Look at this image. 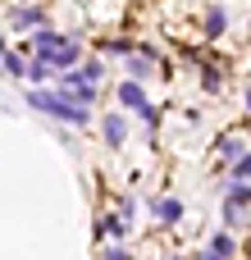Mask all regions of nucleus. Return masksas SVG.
I'll list each match as a JSON object with an SVG mask.
<instances>
[{"instance_id": "14", "label": "nucleus", "mask_w": 251, "mask_h": 260, "mask_svg": "<svg viewBox=\"0 0 251 260\" xmlns=\"http://www.w3.org/2000/svg\"><path fill=\"white\" fill-rule=\"evenodd\" d=\"M210 251L224 256V260H233V256H238V242H233L229 233H215V238H210Z\"/></svg>"}, {"instance_id": "2", "label": "nucleus", "mask_w": 251, "mask_h": 260, "mask_svg": "<svg viewBox=\"0 0 251 260\" xmlns=\"http://www.w3.org/2000/svg\"><path fill=\"white\" fill-rule=\"evenodd\" d=\"M27 105H32V110H41V114H50L55 123H73V128H82V123L91 119V110L73 105V101H69V96H59V91H46V87H32V91H27Z\"/></svg>"}, {"instance_id": "6", "label": "nucleus", "mask_w": 251, "mask_h": 260, "mask_svg": "<svg viewBox=\"0 0 251 260\" xmlns=\"http://www.w3.org/2000/svg\"><path fill=\"white\" fill-rule=\"evenodd\" d=\"M151 215H155L165 229H174V224H183V201H178V197H155V201H151Z\"/></svg>"}, {"instance_id": "19", "label": "nucleus", "mask_w": 251, "mask_h": 260, "mask_svg": "<svg viewBox=\"0 0 251 260\" xmlns=\"http://www.w3.org/2000/svg\"><path fill=\"white\" fill-rule=\"evenodd\" d=\"M197 260H224V256H215V251H210V247H206V251H201V256Z\"/></svg>"}, {"instance_id": "9", "label": "nucleus", "mask_w": 251, "mask_h": 260, "mask_svg": "<svg viewBox=\"0 0 251 260\" xmlns=\"http://www.w3.org/2000/svg\"><path fill=\"white\" fill-rule=\"evenodd\" d=\"M215 151H219V160H224L229 169H233V165H238V160L247 155V146H242V137H233V133H229V137H219V142H215Z\"/></svg>"}, {"instance_id": "15", "label": "nucleus", "mask_w": 251, "mask_h": 260, "mask_svg": "<svg viewBox=\"0 0 251 260\" xmlns=\"http://www.w3.org/2000/svg\"><path fill=\"white\" fill-rule=\"evenodd\" d=\"M50 73H55V69H50L46 59H32V73H27V82H37V87H41V82H55Z\"/></svg>"}, {"instance_id": "17", "label": "nucleus", "mask_w": 251, "mask_h": 260, "mask_svg": "<svg viewBox=\"0 0 251 260\" xmlns=\"http://www.w3.org/2000/svg\"><path fill=\"white\" fill-rule=\"evenodd\" d=\"M119 215L133 224V219H137V201H133V197H119Z\"/></svg>"}, {"instance_id": "10", "label": "nucleus", "mask_w": 251, "mask_h": 260, "mask_svg": "<svg viewBox=\"0 0 251 260\" xmlns=\"http://www.w3.org/2000/svg\"><path fill=\"white\" fill-rule=\"evenodd\" d=\"M123 69H128V78H151V69H155V55H146V50H137V55H128L123 59Z\"/></svg>"}, {"instance_id": "12", "label": "nucleus", "mask_w": 251, "mask_h": 260, "mask_svg": "<svg viewBox=\"0 0 251 260\" xmlns=\"http://www.w3.org/2000/svg\"><path fill=\"white\" fill-rule=\"evenodd\" d=\"M5 73H9V82H18V78H27V73H32V64H23V59H18V50H5Z\"/></svg>"}, {"instance_id": "16", "label": "nucleus", "mask_w": 251, "mask_h": 260, "mask_svg": "<svg viewBox=\"0 0 251 260\" xmlns=\"http://www.w3.org/2000/svg\"><path fill=\"white\" fill-rule=\"evenodd\" d=\"M233 183H251V151L238 160V165H233Z\"/></svg>"}, {"instance_id": "21", "label": "nucleus", "mask_w": 251, "mask_h": 260, "mask_svg": "<svg viewBox=\"0 0 251 260\" xmlns=\"http://www.w3.org/2000/svg\"><path fill=\"white\" fill-rule=\"evenodd\" d=\"M169 260H187V256H169Z\"/></svg>"}, {"instance_id": "5", "label": "nucleus", "mask_w": 251, "mask_h": 260, "mask_svg": "<svg viewBox=\"0 0 251 260\" xmlns=\"http://www.w3.org/2000/svg\"><path fill=\"white\" fill-rule=\"evenodd\" d=\"M201 27H206V41H219V37L229 32V9H224V5H206Z\"/></svg>"}, {"instance_id": "20", "label": "nucleus", "mask_w": 251, "mask_h": 260, "mask_svg": "<svg viewBox=\"0 0 251 260\" xmlns=\"http://www.w3.org/2000/svg\"><path fill=\"white\" fill-rule=\"evenodd\" d=\"M247 110H251V87H247Z\"/></svg>"}, {"instance_id": "8", "label": "nucleus", "mask_w": 251, "mask_h": 260, "mask_svg": "<svg viewBox=\"0 0 251 260\" xmlns=\"http://www.w3.org/2000/svg\"><path fill=\"white\" fill-rule=\"evenodd\" d=\"M101 137L119 151L123 146V137H128V123H123V114H101Z\"/></svg>"}, {"instance_id": "3", "label": "nucleus", "mask_w": 251, "mask_h": 260, "mask_svg": "<svg viewBox=\"0 0 251 260\" xmlns=\"http://www.w3.org/2000/svg\"><path fill=\"white\" fill-rule=\"evenodd\" d=\"M119 101H123V110L142 114V119H146V128H155V123H160V114H155V105H151V96H146V87H142L137 78H123V82H119Z\"/></svg>"}, {"instance_id": "7", "label": "nucleus", "mask_w": 251, "mask_h": 260, "mask_svg": "<svg viewBox=\"0 0 251 260\" xmlns=\"http://www.w3.org/2000/svg\"><path fill=\"white\" fill-rule=\"evenodd\" d=\"M128 233H133V224H128L123 215H105V219L91 224V238H114V242H123Z\"/></svg>"}, {"instance_id": "13", "label": "nucleus", "mask_w": 251, "mask_h": 260, "mask_svg": "<svg viewBox=\"0 0 251 260\" xmlns=\"http://www.w3.org/2000/svg\"><path fill=\"white\" fill-rule=\"evenodd\" d=\"M197 69H201V87H206V91H210V96H215V91H219V87H224V73H219V69H215V64H206V59H201V64H197Z\"/></svg>"}, {"instance_id": "4", "label": "nucleus", "mask_w": 251, "mask_h": 260, "mask_svg": "<svg viewBox=\"0 0 251 260\" xmlns=\"http://www.w3.org/2000/svg\"><path fill=\"white\" fill-rule=\"evenodd\" d=\"M27 27H46V9L41 5H14L9 9V32H27Z\"/></svg>"}, {"instance_id": "11", "label": "nucleus", "mask_w": 251, "mask_h": 260, "mask_svg": "<svg viewBox=\"0 0 251 260\" xmlns=\"http://www.w3.org/2000/svg\"><path fill=\"white\" fill-rule=\"evenodd\" d=\"M224 206L247 210V206H251V183H229V187H224Z\"/></svg>"}, {"instance_id": "1", "label": "nucleus", "mask_w": 251, "mask_h": 260, "mask_svg": "<svg viewBox=\"0 0 251 260\" xmlns=\"http://www.w3.org/2000/svg\"><path fill=\"white\" fill-rule=\"evenodd\" d=\"M27 46H32V50H37V59H46L55 73H69V69H78V64H82V46H78L73 37H64V32L41 27Z\"/></svg>"}, {"instance_id": "18", "label": "nucleus", "mask_w": 251, "mask_h": 260, "mask_svg": "<svg viewBox=\"0 0 251 260\" xmlns=\"http://www.w3.org/2000/svg\"><path fill=\"white\" fill-rule=\"evenodd\" d=\"M105 260H133V256H128V247H110V251H105Z\"/></svg>"}]
</instances>
